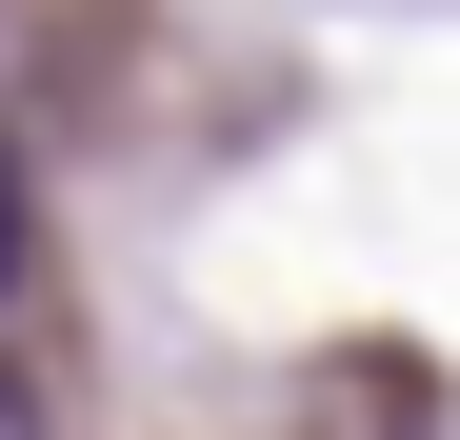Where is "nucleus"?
Here are the masks:
<instances>
[{"mask_svg": "<svg viewBox=\"0 0 460 440\" xmlns=\"http://www.w3.org/2000/svg\"><path fill=\"white\" fill-rule=\"evenodd\" d=\"M0 440H40V400H21V381H0Z\"/></svg>", "mask_w": 460, "mask_h": 440, "instance_id": "f03ea898", "label": "nucleus"}, {"mask_svg": "<svg viewBox=\"0 0 460 440\" xmlns=\"http://www.w3.org/2000/svg\"><path fill=\"white\" fill-rule=\"evenodd\" d=\"M21 241H40V180H21V140H0V301H21Z\"/></svg>", "mask_w": 460, "mask_h": 440, "instance_id": "f257e3e1", "label": "nucleus"}]
</instances>
